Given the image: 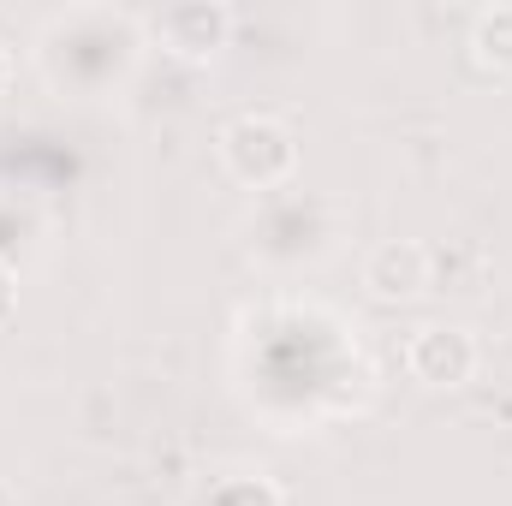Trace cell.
Returning <instances> with one entry per match:
<instances>
[{"instance_id": "1", "label": "cell", "mask_w": 512, "mask_h": 506, "mask_svg": "<svg viewBox=\"0 0 512 506\" xmlns=\"http://www.w3.org/2000/svg\"><path fill=\"white\" fill-rule=\"evenodd\" d=\"M221 161L233 167V179H245V185L262 191V185H280L298 167V143H292V131L280 120L245 114V120H233L221 131Z\"/></svg>"}, {"instance_id": "2", "label": "cell", "mask_w": 512, "mask_h": 506, "mask_svg": "<svg viewBox=\"0 0 512 506\" xmlns=\"http://www.w3.org/2000/svg\"><path fill=\"white\" fill-rule=\"evenodd\" d=\"M405 364H411V376L429 381V387H459V381H471L477 370V340L465 334V328H417L411 334V346H405Z\"/></svg>"}, {"instance_id": "3", "label": "cell", "mask_w": 512, "mask_h": 506, "mask_svg": "<svg viewBox=\"0 0 512 506\" xmlns=\"http://www.w3.org/2000/svg\"><path fill=\"white\" fill-rule=\"evenodd\" d=\"M227 30H233V12H227V6L185 0V6H167V12H155V36H161L173 54H191V60L215 54V48L227 42Z\"/></svg>"}, {"instance_id": "4", "label": "cell", "mask_w": 512, "mask_h": 506, "mask_svg": "<svg viewBox=\"0 0 512 506\" xmlns=\"http://www.w3.org/2000/svg\"><path fill=\"white\" fill-rule=\"evenodd\" d=\"M364 286L376 298H417L429 286V251L417 239H387L364 262Z\"/></svg>"}, {"instance_id": "5", "label": "cell", "mask_w": 512, "mask_h": 506, "mask_svg": "<svg viewBox=\"0 0 512 506\" xmlns=\"http://www.w3.org/2000/svg\"><path fill=\"white\" fill-rule=\"evenodd\" d=\"M477 48H483V60L512 66V6H501V12H483V18H477Z\"/></svg>"}, {"instance_id": "6", "label": "cell", "mask_w": 512, "mask_h": 506, "mask_svg": "<svg viewBox=\"0 0 512 506\" xmlns=\"http://www.w3.org/2000/svg\"><path fill=\"white\" fill-rule=\"evenodd\" d=\"M12 304H18V286H12V268L0 262V328H6V316H12Z\"/></svg>"}, {"instance_id": "7", "label": "cell", "mask_w": 512, "mask_h": 506, "mask_svg": "<svg viewBox=\"0 0 512 506\" xmlns=\"http://www.w3.org/2000/svg\"><path fill=\"white\" fill-rule=\"evenodd\" d=\"M6 78H12V54H6V42H0V90H6Z\"/></svg>"}]
</instances>
